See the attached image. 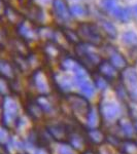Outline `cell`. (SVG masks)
Returning <instances> with one entry per match:
<instances>
[{"label": "cell", "instance_id": "obj_1", "mask_svg": "<svg viewBox=\"0 0 137 154\" xmlns=\"http://www.w3.org/2000/svg\"><path fill=\"white\" fill-rule=\"evenodd\" d=\"M76 33H78L81 41L88 43L94 48L101 45L103 42V37L99 31L98 26L94 23H87V22L79 23Z\"/></svg>", "mask_w": 137, "mask_h": 154}, {"label": "cell", "instance_id": "obj_2", "mask_svg": "<svg viewBox=\"0 0 137 154\" xmlns=\"http://www.w3.org/2000/svg\"><path fill=\"white\" fill-rule=\"evenodd\" d=\"M52 11L60 23L68 24L72 20L66 0H52Z\"/></svg>", "mask_w": 137, "mask_h": 154}, {"label": "cell", "instance_id": "obj_3", "mask_svg": "<svg viewBox=\"0 0 137 154\" xmlns=\"http://www.w3.org/2000/svg\"><path fill=\"white\" fill-rule=\"evenodd\" d=\"M37 27L28 20L25 19L23 22H21L17 26V32L20 38L23 39L24 41H33L38 39V34H37Z\"/></svg>", "mask_w": 137, "mask_h": 154}, {"label": "cell", "instance_id": "obj_4", "mask_svg": "<svg viewBox=\"0 0 137 154\" xmlns=\"http://www.w3.org/2000/svg\"><path fill=\"white\" fill-rule=\"evenodd\" d=\"M126 89H130L132 97H137V71L132 67L127 68L119 75Z\"/></svg>", "mask_w": 137, "mask_h": 154}, {"label": "cell", "instance_id": "obj_5", "mask_svg": "<svg viewBox=\"0 0 137 154\" xmlns=\"http://www.w3.org/2000/svg\"><path fill=\"white\" fill-rule=\"evenodd\" d=\"M67 101H68V104L70 105L72 111H73L75 114H81V116H84L87 118L88 114L90 112V107L88 104V101L84 98L81 96H68L67 97Z\"/></svg>", "mask_w": 137, "mask_h": 154}, {"label": "cell", "instance_id": "obj_6", "mask_svg": "<svg viewBox=\"0 0 137 154\" xmlns=\"http://www.w3.org/2000/svg\"><path fill=\"white\" fill-rule=\"evenodd\" d=\"M25 19L31 22L35 26H41L44 22L46 16H44V11L41 6L36 5V4H32L31 6L27 7V11L25 14Z\"/></svg>", "mask_w": 137, "mask_h": 154}, {"label": "cell", "instance_id": "obj_7", "mask_svg": "<svg viewBox=\"0 0 137 154\" xmlns=\"http://www.w3.org/2000/svg\"><path fill=\"white\" fill-rule=\"evenodd\" d=\"M43 56L49 60H57L62 59L64 54V49L59 46L54 41H46L42 48Z\"/></svg>", "mask_w": 137, "mask_h": 154}, {"label": "cell", "instance_id": "obj_8", "mask_svg": "<svg viewBox=\"0 0 137 154\" xmlns=\"http://www.w3.org/2000/svg\"><path fill=\"white\" fill-rule=\"evenodd\" d=\"M32 79L35 88L40 91L41 94H46L49 91V82L46 75L43 73L42 69H37V70L32 74Z\"/></svg>", "mask_w": 137, "mask_h": 154}, {"label": "cell", "instance_id": "obj_9", "mask_svg": "<svg viewBox=\"0 0 137 154\" xmlns=\"http://www.w3.org/2000/svg\"><path fill=\"white\" fill-rule=\"evenodd\" d=\"M97 71L99 75L104 77L106 80H111L118 76V70L109 63V61H105V60L104 61L102 60L100 62V64L97 67Z\"/></svg>", "mask_w": 137, "mask_h": 154}, {"label": "cell", "instance_id": "obj_10", "mask_svg": "<svg viewBox=\"0 0 137 154\" xmlns=\"http://www.w3.org/2000/svg\"><path fill=\"white\" fill-rule=\"evenodd\" d=\"M100 112L106 120H113L114 118L118 117L119 113V109L118 105L111 102H105L100 107Z\"/></svg>", "mask_w": 137, "mask_h": 154}, {"label": "cell", "instance_id": "obj_11", "mask_svg": "<svg viewBox=\"0 0 137 154\" xmlns=\"http://www.w3.org/2000/svg\"><path fill=\"white\" fill-rule=\"evenodd\" d=\"M109 63L113 65L116 70H125L128 67V62L125 57L119 54L116 49H113L109 54Z\"/></svg>", "mask_w": 137, "mask_h": 154}, {"label": "cell", "instance_id": "obj_12", "mask_svg": "<svg viewBox=\"0 0 137 154\" xmlns=\"http://www.w3.org/2000/svg\"><path fill=\"white\" fill-rule=\"evenodd\" d=\"M48 131H49V135L53 137L55 140L60 141V142L66 140V139L69 137V133H68L67 128L62 125H51L48 128Z\"/></svg>", "mask_w": 137, "mask_h": 154}, {"label": "cell", "instance_id": "obj_13", "mask_svg": "<svg viewBox=\"0 0 137 154\" xmlns=\"http://www.w3.org/2000/svg\"><path fill=\"white\" fill-rule=\"evenodd\" d=\"M54 81L60 89H62V91H69L73 86L74 80H72L71 77L68 76L67 74L58 73L54 76Z\"/></svg>", "mask_w": 137, "mask_h": 154}, {"label": "cell", "instance_id": "obj_14", "mask_svg": "<svg viewBox=\"0 0 137 154\" xmlns=\"http://www.w3.org/2000/svg\"><path fill=\"white\" fill-rule=\"evenodd\" d=\"M99 24H100L101 30L105 33V35L107 37H109L110 39H116L118 37V30H116V26L113 25V22L103 18L99 20Z\"/></svg>", "mask_w": 137, "mask_h": 154}, {"label": "cell", "instance_id": "obj_15", "mask_svg": "<svg viewBox=\"0 0 137 154\" xmlns=\"http://www.w3.org/2000/svg\"><path fill=\"white\" fill-rule=\"evenodd\" d=\"M111 14L118 20L119 22L123 24L128 23L131 20V11L128 7H122L116 5L114 7V9L111 11Z\"/></svg>", "mask_w": 137, "mask_h": 154}, {"label": "cell", "instance_id": "obj_16", "mask_svg": "<svg viewBox=\"0 0 137 154\" xmlns=\"http://www.w3.org/2000/svg\"><path fill=\"white\" fill-rule=\"evenodd\" d=\"M60 30H61L62 34L64 35L66 41L68 42V43L74 44V45H75V44L78 43V42H81V39H79L76 31L68 29V28H66V27H60Z\"/></svg>", "mask_w": 137, "mask_h": 154}, {"label": "cell", "instance_id": "obj_17", "mask_svg": "<svg viewBox=\"0 0 137 154\" xmlns=\"http://www.w3.org/2000/svg\"><path fill=\"white\" fill-rule=\"evenodd\" d=\"M69 11H70L72 18H83V17L89 16L88 7L81 5V4H73L69 6Z\"/></svg>", "mask_w": 137, "mask_h": 154}, {"label": "cell", "instance_id": "obj_18", "mask_svg": "<svg viewBox=\"0 0 137 154\" xmlns=\"http://www.w3.org/2000/svg\"><path fill=\"white\" fill-rule=\"evenodd\" d=\"M119 130L123 131L126 136L132 137L135 134V128H134L133 125H132L130 122V120H128V119H126V118L119 119Z\"/></svg>", "mask_w": 137, "mask_h": 154}, {"label": "cell", "instance_id": "obj_19", "mask_svg": "<svg viewBox=\"0 0 137 154\" xmlns=\"http://www.w3.org/2000/svg\"><path fill=\"white\" fill-rule=\"evenodd\" d=\"M89 139L95 144H101L105 139V136L99 128H90L88 131Z\"/></svg>", "mask_w": 137, "mask_h": 154}, {"label": "cell", "instance_id": "obj_20", "mask_svg": "<svg viewBox=\"0 0 137 154\" xmlns=\"http://www.w3.org/2000/svg\"><path fill=\"white\" fill-rule=\"evenodd\" d=\"M122 41L128 46L137 45V34L134 31H126L122 35Z\"/></svg>", "mask_w": 137, "mask_h": 154}, {"label": "cell", "instance_id": "obj_21", "mask_svg": "<svg viewBox=\"0 0 137 154\" xmlns=\"http://www.w3.org/2000/svg\"><path fill=\"white\" fill-rule=\"evenodd\" d=\"M121 146L124 154H137V143H135L134 141H124Z\"/></svg>", "mask_w": 137, "mask_h": 154}, {"label": "cell", "instance_id": "obj_22", "mask_svg": "<svg viewBox=\"0 0 137 154\" xmlns=\"http://www.w3.org/2000/svg\"><path fill=\"white\" fill-rule=\"evenodd\" d=\"M0 74L6 78H12L14 77V68L7 62L0 61Z\"/></svg>", "mask_w": 137, "mask_h": 154}, {"label": "cell", "instance_id": "obj_23", "mask_svg": "<svg viewBox=\"0 0 137 154\" xmlns=\"http://www.w3.org/2000/svg\"><path fill=\"white\" fill-rule=\"evenodd\" d=\"M29 114L33 118H40L42 116V109L39 107L38 104L36 103H30L29 104Z\"/></svg>", "mask_w": 137, "mask_h": 154}, {"label": "cell", "instance_id": "obj_24", "mask_svg": "<svg viewBox=\"0 0 137 154\" xmlns=\"http://www.w3.org/2000/svg\"><path fill=\"white\" fill-rule=\"evenodd\" d=\"M87 123H88V125L91 128L96 126V125L98 123V114H97V112H95L93 109L90 110L88 116H87Z\"/></svg>", "mask_w": 137, "mask_h": 154}, {"label": "cell", "instance_id": "obj_25", "mask_svg": "<svg viewBox=\"0 0 137 154\" xmlns=\"http://www.w3.org/2000/svg\"><path fill=\"white\" fill-rule=\"evenodd\" d=\"M36 103L38 104L39 107H40V108L42 109V111L49 112V111H52V109H53V107H52L51 104H49V102H48V100L44 98V96H41L39 99H37Z\"/></svg>", "mask_w": 137, "mask_h": 154}, {"label": "cell", "instance_id": "obj_26", "mask_svg": "<svg viewBox=\"0 0 137 154\" xmlns=\"http://www.w3.org/2000/svg\"><path fill=\"white\" fill-rule=\"evenodd\" d=\"M101 5L103 7V9H105V11L111 14V11L116 6V1H113V0H101Z\"/></svg>", "mask_w": 137, "mask_h": 154}, {"label": "cell", "instance_id": "obj_27", "mask_svg": "<svg viewBox=\"0 0 137 154\" xmlns=\"http://www.w3.org/2000/svg\"><path fill=\"white\" fill-rule=\"evenodd\" d=\"M70 143H71V145L76 149L81 148V146L84 145L83 138L79 137L78 135H71L70 136Z\"/></svg>", "mask_w": 137, "mask_h": 154}, {"label": "cell", "instance_id": "obj_28", "mask_svg": "<svg viewBox=\"0 0 137 154\" xmlns=\"http://www.w3.org/2000/svg\"><path fill=\"white\" fill-rule=\"evenodd\" d=\"M95 85L97 88L99 89H104L107 86V80H106L104 77H102L101 75L97 76L95 78Z\"/></svg>", "mask_w": 137, "mask_h": 154}, {"label": "cell", "instance_id": "obj_29", "mask_svg": "<svg viewBox=\"0 0 137 154\" xmlns=\"http://www.w3.org/2000/svg\"><path fill=\"white\" fill-rule=\"evenodd\" d=\"M18 1H19V3L21 4L22 6L25 7V8H27V7L31 6L32 4H34L33 0H18Z\"/></svg>", "mask_w": 137, "mask_h": 154}, {"label": "cell", "instance_id": "obj_30", "mask_svg": "<svg viewBox=\"0 0 137 154\" xmlns=\"http://www.w3.org/2000/svg\"><path fill=\"white\" fill-rule=\"evenodd\" d=\"M130 54H131V58L133 60L137 61V45L135 46H132L130 49Z\"/></svg>", "mask_w": 137, "mask_h": 154}, {"label": "cell", "instance_id": "obj_31", "mask_svg": "<svg viewBox=\"0 0 137 154\" xmlns=\"http://www.w3.org/2000/svg\"><path fill=\"white\" fill-rule=\"evenodd\" d=\"M60 153L61 154H71V150L66 146H63L61 149H60Z\"/></svg>", "mask_w": 137, "mask_h": 154}, {"label": "cell", "instance_id": "obj_32", "mask_svg": "<svg viewBox=\"0 0 137 154\" xmlns=\"http://www.w3.org/2000/svg\"><path fill=\"white\" fill-rule=\"evenodd\" d=\"M84 154H97V153L95 152V151H93V150H87Z\"/></svg>", "mask_w": 137, "mask_h": 154}, {"label": "cell", "instance_id": "obj_33", "mask_svg": "<svg viewBox=\"0 0 137 154\" xmlns=\"http://www.w3.org/2000/svg\"><path fill=\"white\" fill-rule=\"evenodd\" d=\"M133 11H134V14L137 16V4H135V5L133 6Z\"/></svg>", "mask_w": 137, "mask_h": 154}, {"label": "cell", "instance_id": "obj_34", "mask_svg": "<svg viewBox=\"0 0 137 154\" xmlns=\"http://www.w3.org/2000/svg\"><path fill=\"white\" fill-rule=\"evenodd\" d=\"M36 154H46V152H44V151H42V150H39V151H37Z\"/></svg>", "mask_w": 137, "mask_h": 154}, {"label": "cell", "instance_id": "obj_35", "mask_svg": "<svg viewBox=\"0 0 137 154\" xmlns=\"http://www.w3.org/2000/svg\"><path fill=\"white\" fill-rule=\"evenodd\" d=\"M136 131H137V122H136Z\"/></svg>", "mask_w": 137, "mask_h": 154}, {"label": "cell", "instance_id": "obj_36", "mask_svg": "<svg viewBox=\"0 0 137 154\" xmlns=\"http://www.w3.org/2000/svg\"><path fill=\"white\" fill-rule=\"evenodd\" d=\"M113 1H116V0H113Z\"/></svg>", "mask_w": 137, "mask_h": 154}]
</instances>
